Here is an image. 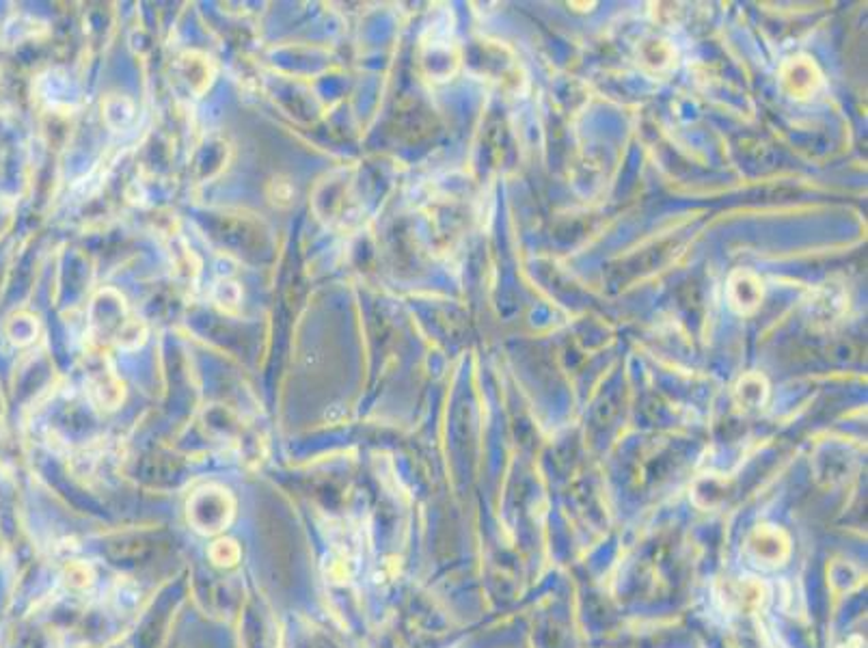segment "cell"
I'll return each instance as SVG.
<instances>
[{"label": "cell", "mask_w": 868, "mask_h": 648, "mask_svg": "<svg viewBox=\"0 0 868 648\" xmlns=\"http://www.w3.org/2000/svg\"><path fill=\"white\" fill-rule=\"evenodd\" d=\"M778 82H780L782 91L790 100H798V102H808V100L817 98L825 87L821 68L808 55H795L787 58L778 69Z\"/></svg>", "instance_id": "cell-1"}, {"label": "cell", "mask_w": 868, "mask_h": 648, "mask_svg": "<svg viewBox=\"0 0 868 648\" xmlns=\"http://www.w3.org/2000/svg\"><path fill=\"white\" fill-rule=\"evenodd\" d=\"M765 299V288L754 271L736 269L726 282V301L736 316H752Z\"/></svg>", "instance_id": "cell-2"}, {"label": "cell", "mask_w": 868, "mask_h": 648, "mask_svg": "<svg viewBox=\"0 0 868 648\" xmlns=\"http://www.w3.org/2000/svg\"><path fill=\"white\" fill-rule=\"evenodd\" d=\"M428 48H430V52L426 55L424 63L432 65L430 74L439 80L450 79V76L454 74V69L458 68V63H460L458 48L448 39H437V37L430 41V46Z\"/></svg>", "instance_id": "cell-3"}, {"label": "cell", "mask_w": 868, "mask_h": 648, "mask_svg": "<svg viewBox=\"0 0 868 648\" xmlns=\"http://www.w3.org/2000/svg\"><path fill=\"white\" fill-rule=\"evenodd\" d=\"M674 46L665 39H648L640 48V63L644 65L648 71H652V74H662V71L674 68Z\"/></svg>", "instance_id": "cell-4"}, {"label": "cell", "mask_w": 868, "mask_h": 648, "mask_svg": "<svg viewBox=\"0 0 868 648\" xmlns=\"http://www.w3.org/2000/svg\"><path fill=\"white\" fill-rule=\"evenodd\" d=\"M735 396L739 404H746V407H760L769 396V385H767V378L763 374H746V377L739 378L735 388Z\"/></svg>", "instance_id": "cell-5"}]
</instances>
